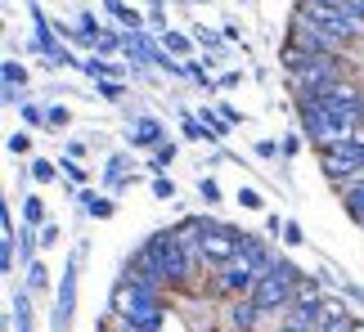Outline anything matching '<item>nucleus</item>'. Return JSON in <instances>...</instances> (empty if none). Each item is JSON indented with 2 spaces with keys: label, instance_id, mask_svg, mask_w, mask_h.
Returning <instances> with one entry per match:
<instances>
[{
  "label": "nucleus",
  "instance_id": "1",
  "mask_svg": "<svg viewBox=\"0 0 364 332\" xmlns=\"http://www.w3.org/2000/svg\"><path fill=\"white\" fill-rule=\"evenodd\" d=\"M113 314L126 323V328H139V332H158L166 310L158 301V287L153 283H139L131 274H122L117 287H113Z\"/></svg>",
  "mask_w": 364,
  "mask_h": 332
},
{
  "label": "nucleus",
  "instance_id": "2",
  "mask_svg": "<svg viewBox=\"0 0 364 332\" xmlns=\"http://www.w3.org/2000/svg\"><path fill=\"white\" fill-rule=\"evenodd\" d=\"M297 117H301V135L319 148V153L355 140V126H351V121H342L338 113H328L319 99H297Z\"/></svg>",
  "mask_w": 364,
  "mask_h": 332
},
{
  "label": "nucleus",
  "instance_id": "3",
  "mask_svg": "<svg viewBox=\"0 0 364 332\" xmlns=\"http://www.w3.org/2000/svg\"><path fill=\"white\" fill-rule=\"evenodd\" d=\"M306 279V274L292 265V260L279 256L274 260V270L270 274H261L257 287H252V301H257V310L261 314H274V310H288L292 306V297H297V283Z\"/></svg>",
  "mask_w": 364,
  "mask_h": 332
},
{
  "label": "nucleus",
  "instance_id": "4",
  "mask_svg": "<svg viewBox=\"0 0 364 332\" xmlns=\"http://www.w3.org/2000/svg\"><path fill=\"white\" fill-rule=\"evenodd\" d=\"M342 81V63L338 54H306L297 67H288V86L297 99H311V94H324L328 86Z\"/></svg>",
  "mask_w": 364,
  "mask_h": 332
},
{
  "label": "nucleus",
  "instance_id": "5",
  "mask_svg": "<svg viewBox=\"0 0 364 332\" xmlns=\"http://www.w3.org/2000/svg\"><path fill=\"white\" fill-rule=\"evenodd\" d=\"M301 13H311L315 23H324L328 32H338L346 45L355 36H364V18L355 13V5H338V0H301Z\"/></svg>",
  "mask_w": 364,
  "mask_h": 332
},
{
  "label": "nucleus",
  "instance_id": "6",
  "mask_svg": "<svg viewBox=\"0 0 364 332\" xmlns=\"http://www.w3.org/2000/svg\"><path fill=\"white\" fill-rule=\"evenodd\" d=\"M288 40L297 50H306V54H342L346 50V40L338 36V32H328L324 23H315L311 13H292V27H288Z\"/></svg>",
  "mask_w": 364,
  "mask_h": 332
},
{
  "label": "nucleus",
  "instance_id": "7",
  "mask_svg": "<svg viewBox=\"0 0 364 332\" xmlns=\"http://www.w3.org/2000/svg\"><path fill=\"white\" fill-rule=\"evenodd\" d=\"M311 99H319L328 113H338L342 121H351V126L364 121V90L351 86V81H338V86H328L324 94H311Z\"/></svg>",
  "mask_w": 364,
  "mask_h": 332
},
{
  "label": "nucleus",
  "instance_id": "8",
  "mask_svg": "<svg viewBox=\"0 0 364 332\" xmlns=\"http://www.w3.org/2000/svg\"><path fill=\"white\" fill-rule=\"evenodd\" d=\"M319 166H324V175L333 184H346V179H355L364 171V148L351 140V144H338V148H324L319 153Z\"/></svg>",
  "mask_w": 364,
  "mask_h": 332
},
{
  "label": "nucleus",
  "instance_id": "9",
  "mask_svg": "<svg viewBox=\"0 0 364 332\" xmlns=\"http://www.w3.org/2000/svg\"><path fill=\"white\" fill-rule=\"evenodd\" d=\"M77 265H81V252H73V256H68V265H63L59 297H54V314H50L54 332H68V328H73V314H77Z\"/></svg>",
  "mask_w": 364,
  "mask_h": 332
},
{
  "label": "nucleus",
  "instance_id": "10",
  "mask_svg": "<svg viewBox=\"0 0 364 332\" xmlns=\"http://www.w3.org/2000/svg\"><path fill=\"white\" fill-rule=\"evenodd\" d=\"M257 279H261V274L252 270L243 256H234V260H225V265H220V274H216V292H225V297H252Z\"/></svg>",
  "mask_w": 364,
  "mask_h": 332
},
{
  "label": "nucleus",
  "instance_id": "11",
  "mask_svg": "<svg viewBox=\"0 0 364 332\" xmlns=\"http://www.w3.org/2000/svg\"><path fill=\"white\" fill-rule=\"evenodd\" d=\"M27 13H32V23H36V40H32V50L46 54V63H50V67H68V63H77L73 54H68L59 40H54V23H46L41 5H27Z\"/></svg>",
  "mask_w": 364,
  "mask_h": 332
},
{
  "label": "nucleus",
  "instance_id": "12",
  "mask_svg": "<svg viewBox=\"0 0 364 332\" xmlns=\"http://www.w3.org/2000/svg\"><path fill=\"white\" fill-rule=\"evenodd\" d=\"M239 243H243V233H239V229L212 225V229L203 233V260H216V265H225V260L239 256Z\"/></svg>",
  "mask_w": 364,
  "mask_h": 332
},
{
  "label": "nucleus",
  "instance_id": "13",
  "mask_svg": "<svg viewBox=\"0 0 364 332\" xmlns=\"http://www.w3.org/2000/svg\"><path fill=\"white\" fill-rule=\"evenodd\" d=\"M126 140H131L135 148H162L166 144V126L158 117H135L131 126H126Z\"/></svg>",
  "mask_w": 364,
  "mask_h": 332
},
{
  "label": "nucleus",
  "instance_id": "14",
  "mask_svg": "<svg viewBox=\"0 0 364 332\" xmlns=\"http://www.w3.org/2000/svg\"><path fill=\"white\" fill-rule=\"evenodd\" d=\"M239 256H243V260H247V265L257 270V274H270V270H274V260H279V256L270 252V247H265L261 238H252V233H243V243H239Z\"/></svg>",
  "mask_w": 364,
  "mask_h": 332
},
{
  "label": "nucleus",
  "instance_id": "15",
  "mask_svg": "<svg viewBox=\"0 0 364 332\" xmlns=\"http://www.w3.org/2000/svg\"><path fill=\"white\" fill-rule=\"evenodd\" d=\"M126 54H135V59H144V63H153V67L166 59V50L153 45V40L144 36V27H139V32H126Z\"/></svg>",
  "mask_w": 364,
  "mask_h": 332
},
{
  "label": "nucleus",
  "instance_id": "16",
  "mask_svg": "<svg viewBox=\"0 0 364 332\" xmlns=\"http://www.w3.org/2000/svg\"><path fill=\"white\" fill-rule=\"evenodd\" d=\"M257 319H261V310H257V301H252V297H239L230 306V323L239 328V332H252V328H257Z\"/></svg>",
  "mask_w": 364,
  "mask_h": 332
},
{
  "label": "nucleus",
  "instance_id": "17",
  "mask_svg": "<svg viewBox=\"0 0 364 332\" xmlns=\"http://www.w3.org/2000/svg\"><path fill=\"white\" fill-rule=\"evenodd\" d=\"M9 319H14V332H32V297H27V287H23V292H14Z\"/></svg>",
  "mask_w": 364,
  "mask_h": 332
},
{
  "label": "nucleus",
  "instance_id": "18",
  "mask_svg": "<svg viewBox=\"0 0 364 332\" xmlns=\"http://www.w3.org/2000/svg\"><path fill=\"white\" fill-rule=\"evenodd\" d=\"M81 206H86V211H90L95 220H108V216L117 211L113 198H108V193H95V189H81Z\"/></svg>",
  "mask_w": 364,
  "mask_h": 332
},
{
  "label": "nucleus",
  "instance_id": "19",
  "mask_svg": "<svg viewBox=\"0 0 364 332\" xmlns=\"http://www.w3.org/2000/svg\"><path fill=\"white\" fill-rule=\"evenodd\" d=\"M104 13H113V18L126 27V32H139V27H144V18H139V13L126 5V0H104Z\"/></svg>",
  "mask_w": 364,
  "mask_h": 332
},
{
  "label": "nucleus",
  "instance_id": "20",
  "mask_svg": "<svg viewBox=\"0 0 364 332\" xmlns=\"http://www.w3.org/2000/svg\"><path fill=\"white\" fill-rule=\"evenodd\" d=\"M198 121L207 126V140H225V135H230V121H225V113H220V108H203Z\"/></svg>",
  "mask_w": 364,
  "mask_h": 332
},
{
  "label": "nucleus",
  "instance_id": "21",
  "mask_svg": "<svg viewBox=\"0 0 364 332\" xmlns=\"http://www.w3.org/2000/svg\"><path fill=\"white\" fill-rule=\"evenodd\" d=\"M342 319H351V310H346V301H319V332L333 328V323H342Z\"/></svg>",
  "mask_w": 364,
  "mask_h": 332
},
{
  "label": "nucleus",
  "instance_id": "22",
  "mask_svg": "<svg viewBox=\"0 0 364 332\" xmlns=\"http://www.w3.org/2000/svg\"><path fill=\"white\" fill-rule=\"evenodd\" d=\"M23 220H27V229H46V202H41L36 193L23 198Z\"/></svg>",
  "mask_w": 364,
  "mask_h": 332
},
{
  "label": "nucleus",
  "instance_id": "23",
  "mask_svg": "<svg viewBox=\"0 0 364 332\" xmlns=\"http://www.w3.org/2000/svg\"><path fill=\"white\" fill-rule=\"evenodd\" d=\"M162 50L171 54V59H185V54H189V36H185V32H171V27H162Z\"/></svg>",
  "mask_w": 364,
  "mask_h": 332
},
{
  "label": "nucleus",
  "instance_id": "24",
  "mask_svg": "<svg viewBox=\"0 0 364 332\" xmlns=\"http://www.w3.org/2000/svg\"><path fill=\"white\" fill-rule=\"evenodd\" d=\"M27 175H32L36 184H54V179H59V166H54L50 157H36L32 166H27Z\"/></svg>",
  "mask_w": 364,
  "mask_h": 332
},
{
  "label": "nucleus",
  "instance_id": "25",
  "mask_svg": "<svg viewBox=\"0 0 364 332\" xmlns=\"http://www.w3.org/2000/svg\"><path fill=\"white\" fill-rule=\"evenodd\" d=\"M0 72H5V90H23V86H27V67H23L18 59H5V67H0Z\"/></svg>",
  "mask_w": 364,
  "mask_h": 332
},
{
  "label": "nucleus",
  "instance_id": "26",
  "mask_svg": "<svg viewBox=\"0 0 364 332\" xmlns=\"http://www.w3.org/2000/svg\"><path fill=\"white\" fill-rule=\"evenodd\" d=\"M95 94H104L108 104H117L126 94V86H122V77H104V81H95Z\"/></svg>",
  "mask_w": 364,
  "mask_h": 332
},
{
  "label": "nucleus",
  "instance_id": "27",
  "mask_svg": "<svg viewBox=\"0 0 364 332\" xmlns=\"http://www.w3.org/2000/svg\"><path fill=\"white\" fill-rule=\"evenodd\" d=\"M319 301H324V297H319V287H315L311 279H301V283H297V297H292V306H319Z\"/></svg>",
  "mask_w": 364,
  "mask_h": 332
},
{
  "label": "nucleus",
  "instance_id": "28",
  "mask_svg": "<svg viewBox=\"0 0 364 332\" xmlns=\"http://www.w3.org/2000/svg\"><path fill=\"white\" fill-rule=\"evenodd\" d=\"M59 171L73 179V184H81V189H86V179H90V171H86V166H81L77 157H63V162H59Z\"/></svg>",
  "mask_w": 364,
  "mask_h": 332
},
{
  "label": "nucleus",
  "instance_id": "29",
  "mask_svg": "<svg viewBox=\"0 0 364 332\" xmlns=\"http://www.w3.org/2000/svg\"><path fill=\"white\" fill-rule=\"evenodd\" d=\"M46 279H50V270L41 265V260H32V265H27V292H36V287H46Z\"/></svg>",
  "mask_w": 364,
  "mask_h": 332
},
{
  "label": "nucleus",
  "instance_id": "30",
  "mask_svg": "<svg viewBox=\"0 0 364 332\" xmlns=\"http://www.w3.org/2000/svg\"><path fill=\"white\" fill-rule=\"evenodd\" d=\"M153 198H158V202H171L176 198V184L166 175H153Z\"/></svg>",
  "mask_w": 364,
  "mask_h": 332
},
{
  "label": "nucleus",
  "instance_id": "31",
  "mask_svg": "<svg viewBox=\"0 0 364 332\" xmlns=\"http://www.w3.org/2000/svg\"><path fill=\"white\" fill-rule=\"evenodd\" d=\"M46 117H50V126H54V131H63L68 121H73V113H68L63 104H50V108H46Z\"/></svg>",
  "mask_w": 364,
  "mask_h": 332
},
{
  "label": "nucleus",
  "instance_id": "32",
  "mask_svg": "<svg viewBox=\"0 0 364 332\" xmlns=\"http://www.w3.org/2000/svg\"><path fill=\"white\" fill-rule=\"evenodd\" d=\"M198 198H203L207 206H216V202H220V184H216V179H198Z\"/></svg>",
  "mask_w": 364,
  "mask_h": 332
},
{
  "label": "nucleus",
  "instance_id": "33",
  "mask_svg": "<svg viewBox=\"0 0 364 332\" xmlns=\"http://www.w3.org/2000/svg\"><path fill=\"white\" fill-rule=\"evenodd\" d=\"M23 121H27V126H50L46 108H36V104H23Z\"/></svg>",
  "mask_w": 364,
  "mask_h": 332
},
{
  "label": "nucleus",
  "instance_id": "34",
  "mask_svg": "<svg viewBox=\"0 0 364 332\" xmlns=\"http://www.w3.org/2000/svg\"><path fill=\"white\" fill-rule=\"evenodd\" d=\"M9 153H18V157H27V153H32V135L14 131V135H9Z\"/></svg>",
  "mask_w": 364,
  "mask_h": 332
},
{
  "label": "nucleus",
  "instance_id": "35",
  "mask_svg": "<svg viewBox=\"0 0 364 332\" xmlns=\"http://www.w3.org/2000/svg\"><path fill=\"white\" fill-rule=\"evenodd\" d=\"M126 166H131V162H126L122 153L108 162V171H104V175H108V184H122V179H126Z\"/></svg>",
  "mask_w": 364,
  "mask_h": 332
},
{
  "label": "nucleus",
  "instance_id": "36",
  "mask_svg": "<svg viewBox=\"0 0 364 332\" xmlns=\"http://www.w3.org/2000/svg\"><path fill=\"white\" fill-rule=\"evenodd\" d=\"M180 126H185V140H207V126H203L198 117H189V113H185V121H180Z\"/></svg>",
  "mask_w": 364,
  "mask_h": 332
},
{
  "label": "nucleus",
  "instance_id": "37",
  "mask_svg": "<svg viewBox=\"0 0 364 332\" xmlns=\"http://www.w3.org/2000/svg\"><path fill=\"white\" fill-rule=\"evenodd\" d=\"M95 50L113 54V50H126V40H122V36H113V32H100V40H95Z\"/></svg>",
  "mask_w": 364,
  "mask_h": 332
},
{
  "label": "nucleus",
  "instance_id": "38",
  "mask_svg": "<svg viewBox=\"0 0 364 332\" xmlns=\"http://www.w3.org/2000/svg\"><path fill=\"white\" fill-rule=\"evenodd\" d=\"M279 153H284V144H274V140H257V157H261V162H274Z\"/></svg>",
  "mask_w": 364,
  "mask_h": 332
},
{
  "label": "nucleus",
  "instance_id": "39",
  "mask_svg": "<svg viewBox=\"0 0 364 332\" xmlns=\"http://www.w3.org/2000/svg\"><path fill=\"white\" fill-rule=\"evenodd\" d=\"M239 206H247V211H261V206H265V198H261L257 189H239Z\"/></svg>",
  "mask_w": 364,
  "mask_h": 332
},
{
  "label": "nucleus",
  "instance_id": "40",
  "mask_svg": "<svg viewBox=\"0 0 364 332\" xmlns=\"http://www.w3.org/2000/svg\"><path fill=\"white\" fill-rule=\"evenodd\" d=\"M284 243H288V247H301V243H306V233H301L297 220H288V225H284Z\"/></svg>",
  "mask_w": 364,
  "mask_h": 332
},
{
  "label": "nucleus",
  "instance_id": "41",
  "mask_svg": "<svg viewBox=\"0 0 364 332\" xmlns=\"http://www.w3.org/2000/svg\"><path fill=\"white\" fill-rule=\"evenodd\" d=\"M0 233H5V238H18V229H14V216H9V206H0Z\"/></svg>",
  "mask_w": 364,
  "mask_h": 332
},
{
  "label": "nucleus",
  "instance_id": "42",
  "mask_svg": "<svg viewBox=\"0 0 364 332\" xmlns=\"http://www.w3.org/2000/svg\"><path fill=\"white\" fill-rule=\"evenodd\" d=\"M59 238H63V233H59V225H46V229H41V247H54Z\"/></svg>",
  "mask_w": 364,
  "mask_h": 332
},
{
  "label": "nucleus",
  "instance_id": "43",
  "mask_svg": "<svg viewBox=\"0 0 364 332\" xmlns=\"http://www.w3.org/2000/svg\"><path fill=\"white\" fill-rule=\"evenodd\" d=\"M220 113H225V121H230V126H243V113H239V108H230V104H220Z\"/></svg>",
  "mask_w": 364,
  "mask_h": 332
},
{
  "label": "nucleus",
  "instance_id": "44",
  "mask_svg": "<svg viewBox=\"0 0 364 332\" xmlns=\"http://www.w3.org/2000/svg\"><path fill=\"white\" fill-rule=\"evenodd\" d=\"M355 144L364 148V121H360V126H355Z\"/></svg>",
  "mask_w": 364,
  "mask_h": 332
},
{
  "label": "nucleus",
  "instance_id": "45",
  "mask_svg": "<svg viewBox=\"0 0 364 332\" xmlns=\"http://www.w3.org/2000/svg\"><path fill=\"white\" fill-rule=\"evenodd\" d=\"M346 332H364V319H351V328H346Z\"/></svg>",
  "mask_w": 364,
  "mask_h": 332
},
{
  "label": "nucleus",
  "instance_id": "46",
  "mask_svg": "<svg viewBox=\"0 0 364 332\" xmlns=\"http://www.w3.org/2000/svg\"><path fill=\"white\" fill-rule=\"evenodd\" d=\"M351 5H355V13H360V18H364V0H351Z\"/></svg>",
  "mask_w": 364,
  "mask_h": 332
},
{
  "label": "nucleus",
  "instance_id": "47",
  "mask_svg": "<svg viewBox=\"0 0 364 332\" xmlns=\"http://www.w3.org/2000/svg\"><path fill=\"white\" fill-rule=\"evenodd\" d=\"M279 332H301V328H292V323H284V328H279Z\"/></svg>",
  "mask_w": 364,
  "mask_h": 332
}]
</instances>
